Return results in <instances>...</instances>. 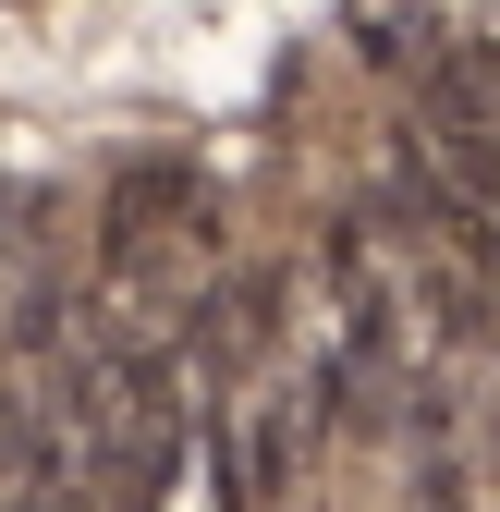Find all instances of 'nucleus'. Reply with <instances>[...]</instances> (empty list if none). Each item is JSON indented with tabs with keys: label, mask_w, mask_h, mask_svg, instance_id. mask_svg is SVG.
<instances>
[{
	"label": "nucleus",
	"mask_w": 500,
	"mask_h": 512,
	"mask_svg": "<svg viewBox=\"0 0 500 512\" xmlns=\"http://www.w3.org/2000/svg\"><path fill=\"white\" fill-rule=\"evenodd\" d=\"M98 244H110V281H159V269H183V256H208V244H220V196H208V171H183V159L122 171Z\"/></svg>",
	"instance_id": "1"
},
{
	"label": "nucleus",
	"mask_w": 500,
	"mask_h": 512,
	"mask_svg": "<svg viewBox=\"0 0 500 512\" xmlns=\"http://www.w3.org/2000/svg\"><path fill=\"white\" fill-rule=\"evenodd\" d=\"M342 37H354L366 61H415V0H354Z\"/></svg>",
	"instance_id": "2"
}]
</instances>
